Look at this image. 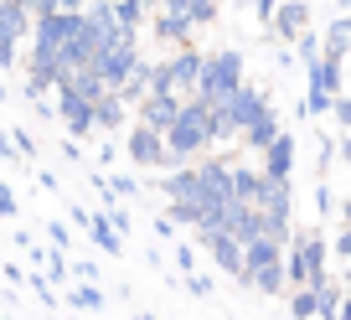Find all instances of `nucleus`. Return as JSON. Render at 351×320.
Listing matches in <instances>:
<instances>
[{
	"label": "nucleus",
	"mask_w": 351,
	"mask_h": 320,
	"mask_svg": "<svg viewBox=\"0 0 351 320\" xmlns=\"http://www.w3.org/2000/svg\"><path fill=\"white\" fill-rule=\"evenodd\" d=\"M160 140H165V171L186 166V160H202V155L212 150V103L181 99V109H176V119L160 130Z\"/></svg>",
	"instance_id": "1"
},
{
	"label": "nucleus",
	"mask_w": 351,
	"mask_h": 320,
	"mask_svg": "<svg viewBox=\"0 0 351 320\" xmlns=\"http://www.w3.org/2000/svg\"><path fill=\"white\" fill-rule=\"evenodd\" d=\"M243 83V52H232V47H217V52H202V67H197V88H191V99L202 103H222L232 88Z\"/></svg>",
	"instance_id": "2"
},
{
	"label": "nucleus",
	"mask_w": 351,
	"mask_h": 320,
	"mask_svg": "<svg viewBox=\"0 0 351 320\" xmlns=\"http://www.w3.org/2000/svg\"><path fill=\"white\" fill-rule=\"evenodd\" d=\"M330 254L326 243H320L315 232H289V243H285V284H320V279L330 274Z\"/></svg>",
	"instance_id": "3"
},
{
	"label": "nucleus",
	"mask_w": 351,
	"mask_h": 320,
	"mask_svg": "<svg viewBox=\"0 0 351 320\" xmlns=\"http://www.w3.org/2000/svg\"><path fill=\"white\" fill-rule=\"evenodd\" d=\"M197 67H202V52L191 42L171 47V57H160L150 73V93H171V99H186L197 88Z\"/></svg>",
	"instance_id": "4"
},
{
	"label": "nucleus",
	"mask_w": 351,
	"mask_h": 320,
	"mask_svg": "<svg viewBox=\"0 0 351 320\" xmlns=\"http://www.w3.org/2000/svg\"><path fill=\"white\" fill-rule=\"evenodd\" d=\"M124 155H130L140 171H145V166H165V140H160V130H150V124L134 119L130 134H124Z\"/></svg>",
	"instance_id": "5"
},
{
	"label": "nucleus",
	"mask_w": 351,
	"mask_h": 320,
	"mask_svg": "<svg viewBox=\"0 0 351 320\" xmlns=\"http://www.w3.org/2000/svg\"><path fill=\"white\" fill-rule=\"evenodd\" d=\"M52 93H57L52 114L67 124V134H73V140H88V134H93V103H88V99H77L73 88H52Z\"/></svg>",
	"instance_id": "6"
},
{
	"label": "nucleus",
	"mask_w": 351,
	"mask_h": 320,
	"mask_svg": "<svg viewBox=\"0 0 351 320\" xmlns=\"http://www.w3.org/2000/svg\"><path fill=\"white\" fill-rule=\"evenodd\" d=\"M269 32L295 42V36L310 32V0H279L274 11H269Z\"/></svg>",
	"instance_id": "7"
},
{
	"label": "nucleus",
	"mask_w": 351,
	"mask_h": 320,
	"mask_svg": "<svg viewBox=\"0 0 351 320\" xmlns=\"http://www.w3.org/2000/svg\"><path fill=\"white\" fill-rule=\"evenodd\" d=\"M197 181H202V197H207V207H222V201H232V160H202V166H197Z\"/></svg>",
	"instance_id": "8"
},
{
	"label": "nucleus",
	"mask_w": 351,
	"mask_h": 320,
	"mask_svg": "<svg viewBox=\"0 0 351 320\" xmlns=\"http://www.w3.org/2000/svg\"><path fill=\"white\" fill-rule=\"evenodd\" d=\"M202 238V248L212 254V264L222 269V274H232L238 279V269H243V243L232 238V232H197Z\"/></svg>",
	"instance_id": "9"
},
{
	"label": "nucleus",
	"mask_w": 351,
	"mask_h": 320,
	"mask_svg": "<svg viewBox=\"0 0 351 320\" xmlns=\"http://www.w3.org/2000/svg\"><path fill=\"white\" fill-rule=\"evenodd\" d=\"M258 155H263V166H258L263 176H279V181H289V176H295V140H289L285 130H279L274 140L263 145Z\"/></svg>",
	"instance_id": "10"
},
{
	"label": "nucleus",
	"mask_w": 351,
	"mask_h": 320,
	"mask_svg": "<svg viewBox=\"0 0 351 320\" xmlns=\"http://www.w3.org/2000/svg\"><path fill=\"white\" fill-rule=\"evenodd\" d=\"M176 109H181V99H171V93H145V99L134 103V119L150 124V130H165V124L176 119Z\"/></svg>",
	"instance_id": "11"
},
{
	"label": "nucleus",
	"mask_w": 351,
	"mask_h": 320,
	"mask_svg": "<svg viewBox=\"0 0 351 320\" xmlns=\"http://www.w3.org/2000/svg\"><path fill=\"white\" fill-rule=\"evenodd\" d=\"M124 119H130V103L119 99V93H104V99H93V134H114L124 130Z\"/></svg>",
	"instance_id": "12"
},
{
	"label": "nucleus",
	"mask_w": 351,
	"mask_h": 320,
	"mask_svg": "<svg viewBox=\"0 0 351 320\" xmlns=\"http://www.w3.org/2000/svg\"><path fill=\"white\" fill-rule=\"evenodd\" d=\"M145 21H150V36H155V42H165V47L191 42V32H197L191 21H181V16H165V11H150Z\"/></svg>",
	"instance_id": "13"
},
{
	"label": "nucleus",
	"mask_w": 351,
	"mask_h": 320,
	"mask_svg": "<svg viewBox=\"0 0 351 320\" xmlns=\"http://www.w3.org/2000/svg\"><path fill=\"white\" fill-rule=\"evenodd\" d=\"M155 11H165V16H181V21H191V26H207V21H217V5H212V0H155Z\"/></svg>",
	"instance_id": "14"
},
{
	"label": "nucleus",
	"mask_w": 351,
	"mask_h": 320,
	"mask_svg": "<svg viewBox=\"0 0 351 320\" xmlns=\"http://www.w3.org/2000/svg\"><path fill=\"white\" fill-rule=\"evenodd\" d=\"M73 217H77V222H83V227H88V232H93V243H99V248H104V254H114V258H119V254H124V238H119V232H114V227H109V217H93V212H73Z\"/></svg>",
	"instance_id": "15"
},
{
	"label": "nucleus",
	"mask_w": 351,
	"mask_h": 320,
	"mask_svg": "<svg viewBox=\"0 0 351 320\" xmlns=\"http://www.w3.org/2000/svg\"><path fill=\"white\" fill-rule=\"evenodd\" d=\"M274 134H279V114H274V109H263V114H258V119H253V124H248V130H243V134H238V140H243V145H248V150H253V155H258V150H263V145L274 140Z\"/></svg>",
	"instance_id": "16"
},
{
	"label": "nucleus",
	"mask_w": 351,
	"mask_h": 320,
	"mask_svg": "<svg viewBox=\"0 0 351 320\" xmlns=\"http://www.w3.org/2000/svg\"><path fill=\"white\" fill-rule=\"evenodd\" d=\"M289 315L295 320H315L320 315V284H295L289 289Z\"/></svg>",
	"instance_id": "17"
},
{
	"label": "nucleus",
	"mask_w": 351,
	"mask_h": 320,
	"mask_svg": "<svg viewBox=\"0 0 351 320\" xmlns=\"http://www.w3.org/2000/svg\"><path fill=\"white\" fill-rule=\"evenodd\" d=\"M346 47H351V21L346 16H336V21H330V32H326V62H336L341 67V57H346Z\"/></svg>",
	"instance_id": "18"
},
{
	"label": "nucleus",
	"mask_w": 351,
	"mask_h": 320,
	"mask_svg": "<svg viewBox=\"0 0 351 320\" xmlns=\"http://www.w3.org/2000/svg\"><path fill=\"white\" fill-rule=\"evenodd\" d=\"M114 5V21H119V32H140L145 16H150V5L145 0H109Z\"/></svg>",
	"instance_id": "19"
},
{
	"label": "nucleus",
	"mask_w": 351,
	"mask_h": 320,
	"mask_svg": "<svg viewBox=\"0 0 351 320\" xmlns=\"http://www.w3.org/2000/svg\"><path fill=\"white\" fill-rule=\"evenodd\" d=\"M67 305H73V310H88V315H99V310H104V289L93 284V279H83V284L67 295Z\"/></svg>",
	"instance_id": "20"
},
{
	"label": "nucleus",
	"mask_w": 351,
	"mask_h": 320,
	"mask_svg": "<svg viewBox=\"0 0 351 320\" xmlns=\"http://www.w3.org/2000/svg\"><path fill=\"white\" fill-rule=\"evenodd\" d=\"M99 176H104V171H99ZM104 186H109L114 197H134V191H140V181H134V176H104Z\"/></svg>",
	"instance_id": "21"
},
{
	"label": "nucleus",
	"mask_w": 351,
	"mask_h": 320,
	"mask_svg": "<svg viewBox=\"0 0 351 320\" xmlns=\"http://www.w3.org/2000/svg\"><path fill=\"white\" fill-rule=\"evenodd\" d=\"M104 217H109V227H114V232H119V238H124V232H130V227H134V217H130V212H124V207H119V201H114V207H109V212H104Z\"/></svg>",
	"instance_id": "22"
},
{
	"label": "nucleus",
	"mask_w": 351,
	"mask_h": 320,
	"mask_svg": "<svg viewBox=\"0 0 351 320\" xmlns=\"http://www.w3.org/2000/svg\"><path fill=\"white\" fill-rule=\"evenodd\" d=\"M16 52H21V42L0 32V67H16Z\"/></svg>",
	"instance_id": "23"
},
{
	"label": "nucleus",
	"mask_w": 351,
	"mask_h": 320,
	"mask_svg": "<svg viewBox=\"0 0 351 320\" xmlns=\"http://www.w3.org/2000/svg\"><path fill=\"white\" fill-rule=\"evenodd\" d=\"M186 289H191V295H197V299H207V295H212V279L191 269V274H186Z\"/></svg>",
	"instance_id": "24"
},
{
	"label": "nucleus",
	"mask_w": 351,
	"mask_h": 320,
	"mask_svg": "<svg viewBox=\"0 0 351 320\" xmlns=\"http://www.w3.org/2000/svg\"><path fill=\"white\" fill-rule=\"evenodd\" d=\"M0 217H21V201H16L5 186H0Z\"/></svg>",
	"instance_id": "25"
},
{
	"label": "nucleus",
	"mask_w": 351,
	"mask_h": 320,
	"mask_svg": "<svg viewBox=\"0 0 351 320\" xmlns=\"http://www.w3.org/2000/svg\"><path fill=\"white\" fill-rule=\"evenodd\" d=\"M176 269H181V274H191V269H197V254H191V248H186V243L176 248Z\"/></svg>",
	"instance_id": "26"
},
{
	"label": "nucleus",
	"mask_w": 351,
	"mask_h": 320,
	"mask_svg": "<svg viewBox=\"0 0 351 320\" xmlns=\"http://www.w3.org/2000/svg\"><path fill=\"white\" fill-rule=\"evenodd\" d=\"M47 238H52V248H62V254H67V227H62V222H52V227H47Z\"/></svg>",
	"instance_id": "27"
},
{
	"label": "nucleus",
	"mask_w": 351,
	"mask_h": 320,
	"mask_svg": "<svg viewBox=\"0 0 351 320\" xmlns=\"http://www.w3.org/2000/svg\"><path fill=\"white\" fill-rule=\"evenodd\" d=\"M274 5H279V0H253V11H258L263 26H269V11H274Z\"/></svg>",
	"instance_id": "28"
},
{
	"label": "nucleus",
	"mask_w": 351,
	"mask_h": 320,
	"mask_svg": "<svg viewBox=\"0 0 351 320\" xmlns=\"http://www.w3.org/2000/svg\"><path fill=\"white\" fill-rule=\"evenodd\" d=\"M52 11H83V0H52Z\"/></svg>",
	"instance_id": "29"
},
{
	"label": "nucleus",
	"mask_w": 351,
	"mask_h": 320,
	"mask_svg": "<svg viewBox=\"0 0 351 320\" xmlns=\"http://www.w3.org/2000/svg\"><path fill=\"white\" fill-rule=\"evenodd\" d=\"M134 320H155V315H145V310H140V315H134Z\"/></svg>",
	"instance_id": "30"
},
{
	"label": "nucleus",
	"mask_w": 351,
	"mask_h": 320,
	"mask_svg": "<svg viewBox=\"0 0 351 320\" xmlns=\"http://www.w3.org/2000/svg\"><path fill=\"white\" fill-rule=\"evenodd\" d=\"M320 320H341V315H320Z\"/></svg>",
	"instance_id": "31"
},
{
	"label": "nucleus",
	"mask_w": 351,
	"mask_h": 320,
	"mask_svg": "<svg viewBox=\"0 0 351 320\" xmlns=\"http://www.w3.org/2000/svg\"><path fill=\"white\" fill-rule=\"evenodd\" d=\"M212 5H228V0H212Z\"/></svg>",
	"instance_id": "32"
},
{
	"label": "nucleus",
	"mask_w": 351,
	"mask_h": 320,
	"mask_svg": "<svg viewBox=\"0 0 351 320\" xmlns=\"http://www.w3.org/2000/svg\"><path fill=\"white\" fill-rule=\"evenodd\" d=\"M0 310H5V295H0Z\"/></svg>",
	"instance_id": "33"
}]
</instances>
